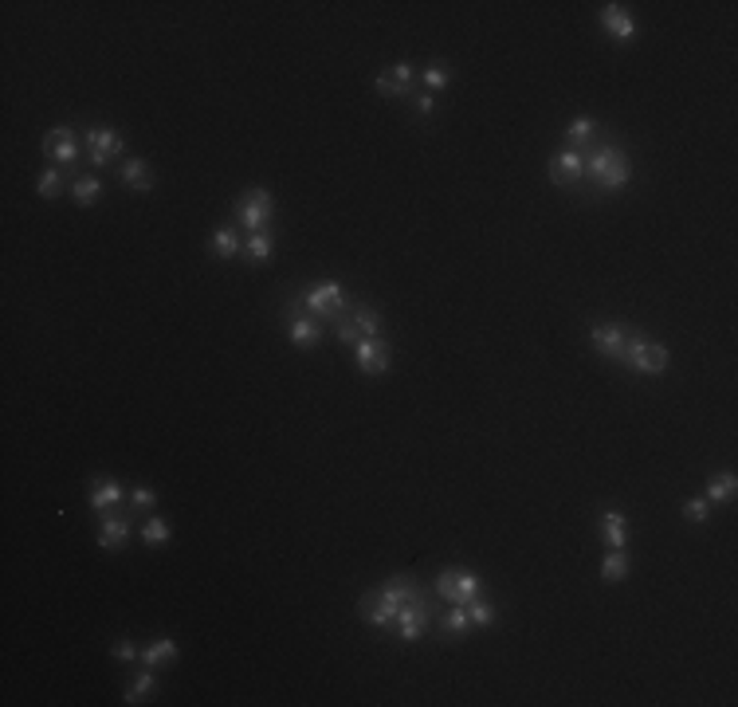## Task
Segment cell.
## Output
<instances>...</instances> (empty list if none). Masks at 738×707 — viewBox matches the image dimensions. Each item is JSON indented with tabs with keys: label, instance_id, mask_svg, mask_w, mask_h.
I'll use <instances>...</instances> for the list:
<instances>
[{
	"label": "cell",
	"instance_id": "603a6c76",
	"mask_svg": "<svg viewBox=\"0 0 738 707\" xmlns=\"http://www.w3.org/2000/svg\"><path fill=\"white\" fill-rule=\"evenodd\" d=\"M153 692H158V676H153V668H145V664H142V672L134 676V684L122 692V703H130V707H134V703H145Z\"/></svg>",
	"mask_w": 738,
	"mask_h": 707
},
{
	"label": "cell",
	"instance_id": "7402d4cb",
	"mask_svg": "<svg viewBox=\"0 0 738 707\" xmlns=\"http://www.w3.org/2000/svg\"><path fill=\"white\" fill-rule=\"evenodd\" d=\"M734 492H738L734 471H715V476L707 479V495H703V500L719 507V503H731V500H734Z\"/></svg>",
	"mask_w": 738,
	"mask_h": 707
},
{
	"label": "cell",
	"instance_id": "30bf717a",
	"mask_svg": "<svg viewBox=\"0 0 738 707\" xmlns=\"http://www.w3.org/2000/svg\"><path fill=\"white\" fill-rule=\"evenodd\" d=\"M432 625V605H428V589L416 602H408V605H400V613H397V621H393V629H397V637L400 641H421V633Z\"/></svg>",
	"mask_w": 738,
	"mask_h": 707
},
{
	"label": "cell",
	"instance_id": "8fae6325",
	"mask_svg": "<svg viewBox=\"0 0 738 707\" xmlns=\"http://www.w3.org/2000/svg\"><path fill=\"white\" fill-rule=\"evenodd\" d=\"M353 361H358V369L361 374H369V377H377V374H385L389 369V361H393V342L389 338H361L358 346H353Z\"/></svg>",
	"mask_w": 738,
	"mask_h": 707
},
{
	"label": "cell",
	"instance_id": "83f0119b",
	"mask_svg": "<svg viewBox=\"0 0 738 707\" xmlns=\"http://www.w3.org/2000/svg\"><path fill=\"white\" fill-rule=\"evenodd\" d=\"M463 610H468L471 629H483V625H495V621H499V610H495L491 602H483V597H471V602L463 605Z\"/></svg>",
	"mask_w": 738,
	"mask_h": 707
},
{
	"label": "cell",
	"instance_id": "1f68e13d",
	"mask_svg": "<svg viewBox=\"0 0 738 707\" xmlns=\"http://www.w3.org/2000/svg\"><path fill=\"white\" fill-rule=\"evenodd\" d=\"M421 79H424V87H428V95L432 90H440V87H448V79H452V71H448V63H428V67L421 71Z\"/></svg>",
	"mask_w": 738,
	"mask_h": 707
},
{
	"label": "cell",
	"instance_id": "6da1fadb",
	"mask_svg": "<svg viewBox=\"0 0 738 707\" xmlns=\"http://www.w3.org/2000/svg\"><path fill=\"white\" fill-rule=\"evenodd\" d=\"M581 158H586V181L597 193H617V189H625L628 177H633V158H628L621 146L601 142V146L581 153Z\"/></svg>",
	"mask_w": 738,
	"mask_h": 707
},
{
	"label": "cell",
	"instance_id": "ac0fdd59",
	"mask_svg": "<svg viewBox=\"0 0 738 707\" xmlns=\"http://www.w3.org/2000/svg\"><path fill=\"white\" fill-rule=\"evenodd\" d=\"M118 177H122V185L126 189H134V193H150L153 189V169H150V161H142V158H126L122 166H118Z\"/></svg>",
	"mask_w": 738,
	"mask_h": 707
},
{
	"label": "cell",
	"instance_id": "277c9868",
	"mask_svg": "<svg viewBox=\"0 0 738 707\" xmlns=\"http://www.w3.org/2000/svg\"><path fill=\"white\" fill-rule=\"evenodd\" d=\"M299 299H303V311H311L315 319H322V322H334L338 319V311L350 299H346V287L342 284H334V279H322V284H311L307 291H299Z\"/></svg>",
	"mask_w": 738,
	"mask_h": 707
},
{
	"label": "cell",
	"instance_id": "d590c367",
	"mask_svg": "<svg viewBox=\"0 0 738 707\" xmlns=\"http://www.w3.org/2000/svg\"><path fill=\"white\" fill-rule=\"evenodd\" d=\"M111 656H114V660H122V664H130V660H138V649H134L130 641H118V645L111 649Z\"/></svg>",
	"mask_w": 738,
	"mask_h": 707
},
{
	"label": "cell",
	"instance_id": "7a4b0ae2",
	"mask_svg": "<svg viewBox=\"0 0 738 707\" xmlns=\"http://www.w3.org/2000/svg\"><path fill=\"white\" fill-rule=\"evenodd\" d=\"M330 326H334V338L338 342L358 346L361 338H377L381 334V311L377 307H366V303H346Z\"/></svg>",
	"mask_w": 738,
	"mask_h": 707
},
{
	"label": "cell",
	"instance_id": "d4e9b609",
	"mask_svg": "<svg viewBox=\"0 0 738 707\" xmlns=\"http://www.w3.org/2000/svg\"><path fill=\"white\" fill-rule=\"evenodd\" d=\"M436 629L448 633V637H468V633H471L468 610H463V605H448V610L440 613V621H436Z\"/></svg>",
	"mask_w": 738,
	"mask_h": 707
},
{
	"label": "cell",
	"instance_id": "4fadbf2b",
	"mask_svg": "<svg viewBox=\"0 0 738 707\" xmlns=\"http://www.w3.org/2000/svg\"><path fill=\"white\" fill-rule=\"evenodd\" d=\"M550 181L562 189H578L586 181V158L581 150H562L550 158Z\"/></svg>",
	"mask_w": 738,
	"mask_h": 707
},
{
	"label": "cell",
	"instance_id": "836d02e7",
	"mask_svg": "<svg viewBox=\"0 0 738 707\" xmlns=\"http://www.w3.org/2000/svg\"><path fill=\"white\" fill-rule=\"evenodd\" d=\"M707 515H711L707 500H688V503H683V519H688V523H707Z\"/></svg>",
	"mask_w": 738,
	"mask_h": 707
},
{
	"label": "cell",
	"instance_id": "f546056e",
	"mask_svg": "<svg viewBox=\"0 0 738 707\" xmlns=\"http://www.w3.org/2000/svg\"><path fill=\"white\" fill-rule=\"evenodd\" d=\"M63 174H71V169L51 166L48 174H40V181H35V189H40V197H43V201H56V197L63 193Z\"/></svg>",
	"mask_w": 738,
	"mask_h": 707
},
{
	"label": "cell",
	"instance_id": "484cf974",
	"mask_svg": "<svg viewBox=\"0 0 738 707\" xmlns=\"http://www.w3.org/2000/svg\"><path fill=\"white\" fill-rule=\"evenodd\" d=\"M566 138H570V150L589 146V142L597 138V122H594V118H573L570 130H566Z\"/></svg>",
	"mask_w": 738,
	"mask_h": 707
},
{
	"label": "cell",
	"instance_id": "4316f807",
	"mask_svg": "<svg viewBox=\"0 0 738 707\" xmlns=\"http://www.w3.org/2000/svg\"><path fill=\"white\" fill-rule=\"evenodd\" d=\"M71 197H75V205L90 208L98 197H103V185H98V177H75L71 181Z\"/></svg>",
	"mask_w": 738,
	"mask_h": 707
},
{
	"label": "cell",
	"instance_id": "cb8c5ba5",
	"mask_svg": "<svg viewBox=\"0 0 738 707\" xmlns=\"http://www.w3.org/2000/svg\"><path fill=\"white\" fill-rule=\"evenodd\" d=\"M138 660L145 668H161V664H173L177 660V645H173L169 637H158L153 645H145L142 652H138Z\"/></svg>",
	"mask_w": 738,
	"mask_h": 707
},
{
	"label": "cell",
	"instance_id": "8992f818",
	"mask_svg": "<svg viewBox=\"0 0 738 707\" xmlns=\"http://www.w3.org/2000/svg\"><path fill=\"white\" fill-rule=\"evenodd\" d=\"M284 319H287V334L299 350H315L322 342V319H315L311 311H303V299H287L284 307Z\"/></svg>",
	"mask_w": 738,
	"mask_h": 707
},
{
	"label": "cell",
	"instance_id": "5bb4252c",
	"mask_svg": "<svg viewBox=\"0 0 738 707\" xmlns=\"http://www.w3.org/2000/svg\"><path fill=\"white\" fill-rule=\"evenodd\" d=\"M625 338H628L625 322H594V326H589V342H594V350L601 354V358H609V361L621 358Z\"/></svg>",
	"mask_w": 738,
	"mask_h": 707
},
{
	"label": "cell",
	"instance_id": "e0dca14e",
	"mask_svg": "<svg viewBox=\"0 0 738 707\" xmlns=\"http://www.w3.org/2000/svg\"><path fill=\"white\" fill-rule=\"evenodd\" d=\"M413 67L408 63H393V67H385L377 75V95H385V98H400V95H408V87H413Z\"/></svg>",
	"mask_w": 738,
	"mask_h": 707
},
{
	"label": "cell",
	"instance_id": "e575fe53",
	"mask_svg": "<svg viewBox=\"0 0 738 707\" xmlns=\"http://www.w3.org/2000/svg\"><path fill=\"white\" fill-rule=\"evenodd\" d=\"M130 503H134V511H153V507H158V495H153L150 487H134Z\"/></svg>",
	"mask_w": 738,
	"mask_h": 707
},
{
	"label": "cell",
	"instance_id": "f1b7e54d",
	"mask_svg": "<svg viewBox=\"0 0 738 707\" xmlns=\"http://www.w3.org/2000/svg\"><path fill=\"white\" fill-rule=\"evenodd\" d=\"M601 578H605V582H625L628 578V555L625 550H609L605 562H601Z\"/></svg>",
	"mask_w": 738,
	"mask_h": 707
},
{
	"label": "cell",
	"instance_id": "ffe728a7",
	"mask_svg": "<svg viewBox=\"0 0 738 707\" xmlns=\"http://www.w3.org/2000/svg\"><path fill=\"white\" fill-rule=\"evenodd\" d=\"M208 252H213L216 260H236L244 252V240L240 232L232 229V224H221V229L213 232V240H208Z\"/></svg>",
	"mask_w": 738,
	"mask_h": 707
},
{
	"label": "cell",
	"instance_id": "2e32d148",
	"mask_svg": "<svg viewBox=\"0 0 738 707\" xmlns=\"http://www.w3.org/2000/svg\"><path fill=\"white\" fill-rule=\"evenodd\" d=\"M601 28L613 35L617 43H633L636 40V24L625 12V4H601Z\"/></svg>",
	"mask_w": 738,
	"mask_h": 707
},
{
	"label": "cell",
	"instance_id": "9c48e42d",
	"mask_svg": "<svg viewBox=\"0 0 738 707\" xmlns=\"http://www.w3.org/2000/svg\"><path fill=\"white\" fill-rule=\"evenodd\" d=\"M397 602L385 594V589H366V594L358 597V618L361 621H369L373 629H393V621H397Z\"/></svg>",
	"mask_w": 738,
	"mask_h": 707
},
{
	"label": "cell",
	"instance_id": "9a60e30c",
	"mask_svg": "<svg viewBox=\"0 0 738 707\" xmlns=\"http://www.w3.org/2000/svg\"><path fill=\"white\" fill-rule=\"evenodd\" d=\"M130 531H134V511H103V527H98V547L103 550H122L130 542Z\"/></svg>",
	"mask_w": 738,
	"mask_h": 707
},
{
	"label": "cell",
	"instance_id": "ba28073f",
	"mask_svg": "<svg viewBox=\"0 0 738 707\" xmlns=\"http://www.w3.org/2000/svg\"><path fill=\"white\" fill-rule=\"evenodd\" d=\"M83 142H87V153H90V166H111L118 153L126 150L122 134H118L114 126H87Z\"/></svg>",
	"mask_w": 738,
	"mask_h": 707
},
{
	"label": "cell",
	"instance_id": "d6986e66",
	"mask_svg": "<svg viewBox=\"0 0 738 707\" xmlns=\"http://www.w3.org/2000/svg\"><path fill=\"white\" fill-rule=\"evenodd\" d=\"M601 539H605L609 550H625V542H628V519H625V511H617V507L601 511Z\"/></svg>",
	"mask_w": 738,
	"mask_h": 707
},
{
	"label": "cell",
	"instance_id": "4dcf8cb0",
	"mask_svg": "<svg viewBox=\"0 0 738 707\" xmlns=\"http://www.w3.org/2000/svg\"><path fill=\"white\" fill-rule=\"evenodd\" d=\"M169 523L166 519H158V515H150V519H145V527H142V539L150 542V547H166L169 542Z\"/></svg>",
	"mask_w": 738,
	"mask_h": 707
},
{
	"label": "cell",
	"instance_id": "3957f363",
	"mask_svg": "<svg viewBox=\"0 0 738 707\" xmlns=\"http://www.w3.org/2000/svg\"><path fill=\"white\" fill-rule=\"evenodd\" d=\"M617 361L628 366L633 374H664V369H668V346H664V342H652L649 334H641V330H628L625 350Z\"/></svg>",
	"mask_w": 738,
	"mask_h": 707
},
{
	"label": "cell",
	"instance_id": "8d00e7d4",
	"mask_svg": "<svg viewBox=\"0 0 738 707\" xmlns=\"http://www.w3.org/2000/svg\"><path fill=\"white\" fill-rule=\"evenodd\" d=\"M416 114H436V95H421V98H416Z\"/></svg>",
	"mask_w": 738,
	"mask_h": 707
},
{
	"label": "cell",
	"instance_id": "7c38bea8",
	"mask_svg": "<svg viewBox=\"0 0 738 707\" xmlns=\"http://www.w3.org/2000/svg\"><path fill=\"white\" fill-rule=\"evenodd\" d=\"M43 158L59 169H71V161L79 158V134L71 126H56L43 134Z\"/></svg>",
	"mask_w": 738,
	"mask_h": 707
},
{
	"label": "cell",
	"instance_id": "d6a6232c",
	"mask_svg": "<svg viewBox=\"0 0 738 707\" xmlns=\"http://www.w3.org/2000/svg\"><path fill=\"white\" fill-rule=\"evenodd\" d=\"M244 252H248V260H252V264H263V260L271 256V236H268V232H256V236H248V244H244Z\"/></svg>",
	"mask_w": 738,
	"mask_h": 707
},
{
	"label": "cell",
	"instance_id": "5b68a950",
	"mask_svg": "<svg viewBox=\"0 0 738 707\" xmlns=\"http://www.w3.org/2000/svg\"><path fill=\"white\" fill-rule=\"evenodd\" d=\"M271 216H276V197H271L268 189H248V193H240V201H236V221L244 224L248 236L268 232Z\"/></svg>",
	"mask_w": 738,
	"mask_h": 707
},
{
	"label": "cell",
	"instance_id": "44dd1931",
	"mask_svg": "<svg viewBox=\"0 0 738 707\" xmlns=\"http://www.w3.org/2000/svg\"><path fill=\"white\" fill-rule=\"evenodd\" d=\"M122 495L126 492H122V484H118V479H98V484L90 487V500L87 503H90V511L103 515V511H111V507L122 503Z\"/></svg>",
	"mask_w": 738,
	"mask_h": 707
},
{
	"label": "cell",
	"instance_id": "52a82bcc",
	"mask_svg": "<svg viewBox=\"0 0 738 707\" xmlns=\"http://www.w3.org/2000/svg\"><path fill=\"white\" fill-rule=\"evenodd\" d=\"M436 597L448 605H468L471 597H479V574L460 566H448L436 574Z\"/></svg>",
	"mask_w": 738,
	"mask_h": 707
}]
</instances>
